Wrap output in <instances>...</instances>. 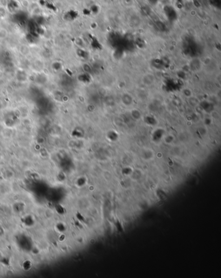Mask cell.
Here are the masks:
<instances>
[{
	"label": "cell",
	"instance_id": "cell-1",
	"mask_svg": "<svg viewBox=\"0 0 221 278\" xmlns=\"http://www.w3.org/2000/svg\"><path fill=\"white\" fill-rule=\"evenodd\" d=\"M165 13H166V14L167 16V17L169 18V19H175V18L177 17V14H176V12H175V11L172 8V7H167V8H165Z\"/></svg>",
	"mask_w": 221,
	"mask_h": 278
},
{
	"label": "cell",
	"instance_id": "cell-2",
	"mask_svg": "<svg viewBox=\"0 0 221 278\" xmlns=\"http://www.w3.org/2000/svg\"><path fill=\"white\" fill-rule=\"evenodd\" d=\"M67 17L70 19H74L77 16V13L74 11H70L67 12Z\"/></svg>",
	"mask_w": 221,
	"mask_h": 278
},
{
	"label": "cell",
	"instance_id": "cell-3",
	"mask_svg": "<svg viewBox=\"0 0 221 278\" xmlns=\"http://www.w3.org/2000/svg\"><path fill=\"white\" fill-rule=\"evenodd\" d=\"M46 5H47V7L50 9H51V10H54V11L56 10L55 6L53 4H52V3H47Z\"/></svg>",
	"mask_w": 221,
	"mask_h": 278
},
{
	"label": "cell",
	"instance_id": "cell-4",
	"mask_svg": "<svg viewBox=\"0 0 221 278\" xmlns=\"http://www.w3.org/2000/svg\"><path fill=\"white\" fill-rule=\"evenodd\" d=\"M11 6L12 9H15L17 7V3H16L15 1H11V6Z\"/></svg>",
	"mask_w": 221,
	"mask_h": 278
}]
</instances>
